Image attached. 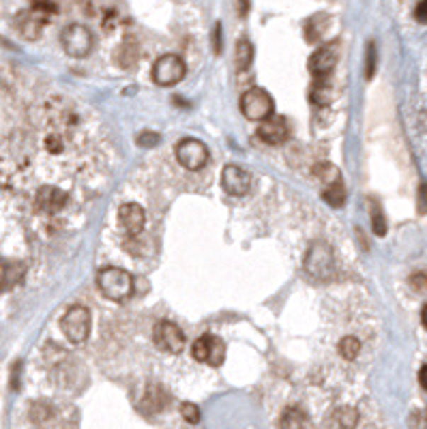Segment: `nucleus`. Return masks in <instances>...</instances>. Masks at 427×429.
<instances>
[{"instance_id":"obj_7","label":"nucleus","mask_w":427,"mask_h":429,"mask_svg":"<svg viewBox=\"0 0 427 429\" xmlns=\"http://www.w3.org/2000/svg\"><path fill=\"white\" fill-rule=\"evenodd\" d=\"M185 71H187V67L181 56L166 54V56L157 58V62L153 67V80L159 86H174L185 78Z\"/></svg>"},{"instance_id":"obj_13","label":"nucleus","mask_w":427,"mask_h":429,"mask_svg":"<svg viewBox=\"0 0 427 429\" xmlns=\"http://www.w3.org/2000/svg\"><path fill=\"white\" fill-rule=\"evenodd\" d=\"M222 185L230 195H245L251 189V174L239 166H226L222 172Z\"/></svg>"},{"instance_id":"obj_5","label":"nucleus","mask_w":427,"mask_h":429,"mask_svg":"<svg viewBox=\"0 0 427 429\" xmlns=\"http://www.w3.org/2000/svg\"><path fill=\"white\" fill-rule=\"evenodd\" d=\"M273 97L262 88H249L241 97V112L249 120H266L273 114Z\"/></svg>"},{"instance_id":"obj_18","label":"nucleus","mask_w":427,"mask_h":429,"mask_svg":"<svg viewBox=\"0 0 427 429\" xmlns=\"http://www.w3.org/2000/svg\"><path fill=\"white\" fill-rule=\"evenodd\" d=\"M337 350H339V356L343 361H357L359 354H361V341L354 335H346V337H341Z\"/></svg>"},{"instance_id":"obj_28","label":"nucleus","mask_w":427,"mask_h":429,"mask_svg":"<svg viewBox=\"0 0 427 429\" xmlns=\"http://www.w3.org/2000/svg\"><path fill=\"white\" fill-rule=\"evenodd\" d=\"M414 20L419 24H427V0H421V3L416 5L414 9Z\"/></svg>"},{"instance_id":"obj_15","label":"nucleus","mask_w":427,"mask_h":429,"mask_svg":"<svg viewBox=\"0 0 427 429\" xmlns=\"http://www.w3.org/2000/svg\"><path fill=\"white\" fill-rule=\"evenodd\" d=\"M166 404H168V395L164 393V389L161 387H149L147 395L142 397V401H140V408H142V412H147V414H151V412L155 414V412L164 410Z\"/></svg>"},{"instance_id":"obj_26","label":"nucleus","mask_w":427,"mask_h":429,"mask_svg":"<svg viewBox=\"0 0 427 429\" xmlns=\"http://www.w3.org/2000/svg\"><path fill=\"white\" fill-rule=\"evenodd\" d=\"M137 144L140 147H157L159 144V135L157 133H151V131H144V133H140L137 135Z\"/></svg>"},{"instance_id":"obj_2","label":"nucleus","mask_w":427,"mask_h":429,"mask_svg":"<svg viewBox=\"0 0 427 429\" xmlns=\"http://www.w3.org/2000/svg\"><path fill=\"white\" fill-rule=\"evenodd\" d=\"M60 328L71 343L86 341V337L91 333V311L82 305L67 309V314L60 320Z\"/></svg>"},{"instance_id":"obj_3","label":"nucleus","mask_w":427,"mask_h":429,"mask_svg":"<svg viewBox=\"0 0 427 429\" xmlns=\"http://www.w3.org/2000/svg\"><path fill=\"white\" fill-rule=\"evenodd\" d=\"M60 43L64 52L74 58H84L93 50V35L82 24H71L60 33Z\"/></svg>"},{"instance_id":"obj_14","label":"nucleus","mask_w":427,"mask_h":429,"mask_svg":"<svg viewBox=\"0 0 427 429\" xmlns=\"http://www.w3.org/2000/svg\"><path fill=\"white\" fill-rule=\"evenodd\" d=\"M258 137L264 142V144H271V147H277V144H281V142H286L288 139L286 120L279 118V116L262 120V125L258 127Z\"/></svg>"},{"instance_id":"obj_6","label":"nucleus","mask_w":427,"mask_h":429,"mask_svg":"<svg viewBox=\"0 0 427 429\" xmlns=\"http://www.w3.org/2000/svg\"><path fill=\"white\" fill-rule=\"evenodd\" d=\"M305 270L312 279H318V281H326L333 277L335 273V262H333V253L326 245L322 243H316L309 251H307V258H305Z\"/></svg>"},{"instance_id":"obj_8","label":"nucleus","mask_w":427,"mask_h":429,"mask_svg":"<svg viewBox=\"0 0 427 429\" xmlns=\"http://www.w3.org/2000/svg\"><path fill=\"white\" fill-rule=\"evenodd\" d=\"M176 159L178 164L189 170V172H198L202 170L206 164H208V151L206 147L202 144L200 139H193V137H187V139H181L178 147H176Z\"/></svg>"},{"instance_id":"obj_30","label":"nucleus","mask_w":427,"mask_h":429,"mask_svg":"<svg viewBox=\"0 0 427 429\" xmlns=\"http://www.w3.org/2000/svg\"><path fill=\"white\" fill-rule=\"evenodd\" d=\"M419 382H421V387L427 391V365L421 367V372H419Z\"/></svg>"},{"instance_id":"obj_32","label":"nucleus","mask_w":427,"mask_h":429,"mask_svg":"<svg viewBox=\"0 0 427 429\" xmlns=\"http://www.w3.org/2000/svg\"><path fill=\"white\" fill-rule=\"evenodd\" d=\"M247 13V0H241V16Z\"/></svg>"},{"instance_id":"obj_4","label":"nucleus","mask_w":427,"mask_h":429,"mask_svg":"<svg viewBox=\"0 0 427 429\" xmlns=\"http://www.w3.org/2000/svg\"><path fill=\"white\" fill-rule=\"evenodd\" d=\"M191 354L198 363H206L210 367H220L226 359V345L215 335H202L195 339Z\"/></svg>"},{"instance_id":"obj_16","label":"nucleus","mask_w":427,"mask_h":429,"mask_svg":"<svg viewBox=\"0 0 427 429\" xmlns=\"http://www.w3.org/2000/svg\"><path fill=\"white\" fill-rule=\"evenodd\" d=\"M307 427V414L299 406H288L281 412L279 429H305Z\"/></svg>"},{"instance_id":"obj_11","label":"nucleus","mask_w":427,"mask_h":429,"mask_svg":"<svg viewBox=\"0 0 427 429\" xmlns=\"http://www.w3.org/2000/svg\"><path fill=\"white\" fill-rule=\"evenodd\" d=\"M144 224H147V214L142 210V206L129 202L118 208V228L123 230V234L135 239L142 230H144Z\"/></svg>"},{"instance_id":"obj_25","label":"nucleus","mask_w":427,"mask_h":429,"mask_svg":"<svg viewBox=\"0 0 427 429\" xmlns=\"http://www.w3.org/2000/svg\"><path fill=\"white\" fill-rule=\"evenodd\" d=\"M372 226H374V232L378 236H382L387 232V224H385V217H382V210L378 206L372 208Z\"/></svg>"},{"instance_id":"obj_20","label":"nucleus","mask_w":427,"mask_h":429,"mask_svg":"<svg viewBox=\"0 0 427 429\" xmlns=\"http://www.w3.org/2000/svg\"><path fill=\"white\" fill-rule=\"evenodd\" d=\"M251 60H254V47L247 39H241L237 43V69L247 71L251 67Z\"/></svg>"},{"instance_id":"obj_24","label":"nucleus","mask_w":427,"mask_h":429,"mask_svg":"<svg viewBox=\"0 0 427 429\" xmlns=\"http://www.w3.org/2000/svg\"><path fill=\"white\" fill-rule=\"evenodd\" d=\"M181 414H183V418H185L187 423H191V425L200 423V408H198L195 404H191V401L181 404Z\"/></svg>"},{"instance_id":"obj_12","label":"nucleus","mask_w":427,"mask_h":429,"mask_svg":"<svg viewBox=\"0 0 427 429\" xmlns=\"http://www.w3.org/2000/svg\"><path fill=\"white\" fill-rule=\"evenodd\" d=\"M50 16H52V11L33 5L30 9H26L18 16V28L26 39H37L41 35L43 26L47 24Z\"/></svg>"},{"instance_id":"obj_29","label":"nucleus","mask_w":427,"mask_h":429,"mask_svg":"<svg viewBox=\"0 0 427 429\" xmlns=\"http://www.w3.org/2000/svg\"><path fill=\"white\" fill-rule=\"evenodd\" d=\"M212 43H215V54H220L222 52V24H217L215 26V30H212Z\"/></svg>"},{"instance_id":"obj_17","label":"nucleus","mask_w":427,"mask_h":429,"mask_svg":"<svg viewBox=\"0 0 427 429\" xmlns=\"http://www.w3.org/2000/svg\"><path fill=\"white\" fill-rule=\"evenodd\" d=\"M331 423H335L337 429H352L354 425L359 423V412L350 408V406H341L333 412Z\"/></svg>"},{"instance_id":"obj_27","label":"nucleus","mask_w":427,"mask_h":429,"mask_svg":"<svg viewBox=\"0 0 427 429\" xmlns=\"http://www.w3.org/2000/svg\"><path fill=\"white\" fill-rule=\"evenodd\" d=\"M374 71H376V47L374 43L368 45V69H365V76L374 78Z\"/></svg>"},{"instance_id":"obj_31","label":"nucleus","mask_w":427,"mask_h":429,"mask_svg":"<svg viewBox=\"0 0 427 429\" xmlns=\"http://www.w3.org/2000/svg\"><path fill=\"white\" fill-rule=\"evenodd\" d=\"M421 320H423V324H425V328H427V305L423 307V314H421Z\"/></svg>"},{"instance_id":"obj_9","label":"nucleus","mask_w":427,"mask_h":429,"mask_svg":"<svg viewBox=\"0 0 427 429\" xmlns=\"http://www.w3.org/2000/svg\"><path fill=\"white\" fill-rule=\"evenodd\" d=\"M153 341H155V345L159 350L170 352V354H178L185 348V335H183V331L176 324L168 322V320L155 324V328H153Z\"/></svg>"},{"instance_id":"obj_22","label":"nucleus","mask_w":427,"mask_h":429,"mask_svg":"<svg viewBox=\"0 0 427 429\" xmlns=\"http://www.w3.org/2000/svg\"><path fill=\"white\" fill-rule=\"evenodd\" d=\"M324 26H326V16H314L305 26V39L307 41H318L320 35L324 33Z\"/></svg>"},{"instance_id":"obj_21","label":"nucleus","mask_w":427,"mask_h":429,"mask_svg":"<svg viewBox=\"0 0 427 429\" xmlns=\"http://www.w3.org/2000/svg\"><path fill=\"white\" fill-rule=\"evenodd\" d=\"M322 198L329 206L333 208H339L343 202H346V187L343 183H337V185H331V187H324L322 191Z\"/></svg>"},{"instance_id":"obj_1","label":"nucleus","mask_w":427,"mask_h":429,"mask_svg":"<svg viewBox=\"0 0 427 429\" xmlns=\"http://www.w3.org/2000/svg\"><path fill=\"white\" fill-rule=\"evenodd\" d=\"M97 285L106 299L110 301H127L133 294V277L118 266H108L97 275Z\"/></svg>"},{"instance_id":"obj_23","label":"nucleus","mask_w":427,"mask_h":429,"mask_svg":"<svg viewBox=\"0 0 427 429\" xmlns=\"http://www.w3.org/2000/svg\"><path fill=\"white\" fill-rule=\"evenodd\" d=\"M137 60V52H135V45L125 41L118 50H116V62L120 67H131L133 62Z\"/></svg>"},{"instance_id":"obj_10","label":"nucleus","mask_w":427,"mask_h":429,"mask_svg":"<svg viewBox=\"0 0 427 429\" xmlns=\"http://www.w3.org/2000/svg\"><path fill=\"white\" fill-rule=\"evenodd\" d=\"M337 58H339V43H329L324 47H318L309 58V71H312L314 80L329 78L331 71L337 64Z\"/></svg>"},{"instance_id":"obj_19","label":"nucleus","mask_w":427,"mask_h":429,"mask_svg":"<svg viewBox=\"0 0 427 429\" xmlns=\"http://www.w3.org/2000/svg\"><path fill=\"white\" fill-rule=\"evenodd\" d=\"M314 176L320 181V183H324V187H331V185H337V183H341V172H339V168L337 166H333V164H318L316 168H314Z\"/></svg>"}]
</instances>
